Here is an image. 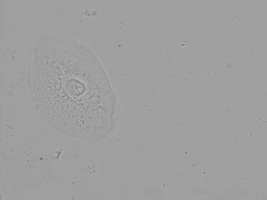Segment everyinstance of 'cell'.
Segmentation results:
<instances>
[{"label": "cell", "instance_id": "6da1fadb", "mask_svg": "<svg viewBox=\"0 0 267 200\" xmlns=\"http://www.w3.org/2000/svg\"><path fill=\"white\" fill-rule=\"evenodd\" d=\"M31 58L29 89L46 122L68 137L101 140L109 124L108 92L96 55L77 42L44 37Z\"/></svg>", "mask_w": 267, "mask_h": 200}]
</instances>
